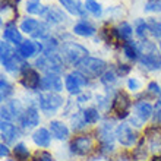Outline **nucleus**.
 <instances>
[{"mask_svg": "<svg viewBox=\"0 0 161 161\" xmlns=\"http://www.w3.org/2000/svg\"><path fill=\"white\" fill-rule=\"evenodd\" d=\"M78 70L80 73H84L86 78H100L106 73V62L101 59H97V57H85L82 62L76 64Z\"/></svg>", "mask_w": 161, "mask_h": 161, "instance_id": "f257e3e1", "label": "nucleus"}, {"mask_svg": "<svg viewBox=\"0 0 161 161\" xmlns=\"http://www.w3.org/2000/svg\"><path fill=\"white\" fill-rule=\"evenodd\" d=\"M35 66L46 73H60L63 70V60L57 53H44L35 60Z\"/></svg>", "mask_w": 161, "mask_h": 161, "instance_id": "f03ea898", "label": "nucleus"}, {"mask_svg": "<svg viewBox=\"0 0 161 161\" xmlns=\"http://www.w3.org/2000/svg\"><path fill=\"white\" fill-rule=\"evenodd\" d=\"M60 50H62L64 60L70 64H78L85 57H88V50L82 44H78V42H72V41L63 42Z\"/></svg>", "mask_w": 161, "mask_h": 161, "instance_id": "7ed1b4c3", "label": "nucleus"}, {"mask_svg": "<svg viewBox=\"0 0 161 161\" xmlns=\"http://www.w3.org/2000/svg\"><path fill=\"white\" fill-rule=\"evenodd\" d=\"M21 31L31 34L34 38H48V26L44 22H40L37 19H32V18H26L21 22Z\"/></svg>", "mask_w": 161, "mask_h": 161, "instance_id": "20e7f679", "label": "nucleus"}, {"mask_svg": "<svg viewBox=\"0 0 161 161\" xmlns=\"http://www.w3.org/2000/svg\"><path fill=\"white\" fill-rule=\"evenodd\" d=\"M86 85H88V79L79 70L70 72L64 78V86L69 91V94H72V95H80L82 88L86 86Z\"/></svg>", "mask_w": 161, "mask_h": 161, "instance_id": "39448f33", "label": "nucleus"}, {"mask_svg": "<svg viewBox=\"0 0 161 161\" xmlns=\"http://www.w3.org/2000/svg\"><path fill=\"white\" fill-rule=\"evenodd\" d=\"M63 104V98L56 92H46L38 95V106L42 111L46 113H54L62 107Z\"/></svg>", "mask_w": 161, "mask_h": 161, "instance_id": "423d86ee", "label": "nucleus"}, {"mask_svg": "<svg viewBox=\"0 0 161 161\" xmlns=\"http://www.w3.org/2000/svg\"><path fill=\"white\" fill-rule=\"evenodd\" d=\"M114 136L116 139L125 147H133L136 144V141H138V133L127 123H122V125L116 127Z\"/></svg>", "mask_w": 161, "mask_h": 161, "instance_id": "0eeeda50", "label": "nucleus"}, {"mask_svg": "<svg viewBox=\"0 0 161 161\" xmlns=\"http://www.w3.org/2000/svg\"><path fill=\"white\" fill-rule=\"evenodd\" d=\"M94 148V141L89 135H80L76 136L75 139L70 142V151L76 155H86L92 151Z\"/></svg>", "mask_w": 161, "mask_h": 161, "instance_id": "6e6552de", "label": "nucleus"}, {"mask_svg": "<svg viewBox=\"0 0 161 161\" xmlns=\"http://www.w3.org/2000/svg\"><path fill=\"white\" fill-rule=\"evenodd\" d=\"M21 84L24 88L26 89H38L41 86V78L40 73L35 69L30 68V64H26L25 68L22 69V79Z\"/></svg>", "mask_w": 161, "mask_h": 161, "instance_id": "1a4fd4ad", "label": "nucleus"}, {"mask_svg": "<svg viewBox=\"0 0 161 161\" xmlns=\"http://www.w3.org/2000/svg\"><path fill=\"white\" fill-rule=\"evenodd\" d=\"M130 104H132L130 97L125 91H119V92L116 94L114 100H113L111 108H113V111L117 113V116H119L120 119H125L127 116V110H129Z\"/></svg>", "mask_w": 161, "mask_h": 161, "instance_id": "9d476101", "label": "nucleus"}, {"mask_svg": "<svg viewBox=\"0 0 161 161\" xmlns=\"http://www.w3.org/2000/svg\"><path fill=\"white\" fill-rule=\"evenodd\" d=\"M41 89L48 91V92H59L63 89L62 79L57 73H46V76L41 78Z\"/></svg>", "mask_w": 161, "mask_h": 161, "instance_id": "9b49d317", "label": "nucleus"}, {"mask_svg": "<svg viewBox=\"0 0 161 161\" xmlns=\"http://www.w3.org/2000/svg\"><path fill=\"white\" fill-rule=\"evenodd\" d=\"M44 46L40 42H34L32 40H26L18 47V54L21 56L22 59H30L35 53H41Z\"/></svg>", "mask_w": 161, "mask_h": 161, "instance_id": "f8f14e48", "label": "nucleus"}, {"mask_svg": "<svg viewBox=\"0 0 161 161\" xmlns=\"http://www.w3.org/2000/svg\"><path fill=\"white\" fill-rule=\"evenodd\" d=\"M19 123H21V126L24 129H31V127H35L37 125L40 123V114L37 108L34 107H28L22 116L19 117Z\"/></svg>", "mask_w": 161, "mask_h": 161, "instance_id": "ddd939ff", "label": "nucleus"}, {"mask_svg": "<svg viewBox=\"0 0 161 161\" xmlns=\"http://www.w3.org/2000/svg\"><path fill=\"white\" fill-rule=\"evenodd\" d=\"M139 63L148 70H158L161 69V56L158 54V51L142 54L139 56Z\"/></svg>", "mask_w": 161, "mask_h": 161, "instance_id": "4468645a", "label": "nucleus"}, {"mask_svg": "<svg viewBox=\"0 0 161 161\" xmlns=\"http://www.w3.org/2000/svg\"><path fill=\"white\" fill-rule=\"evenodd\" d=\"M3 38L6 40L8 42H12L15 46H21L22 42V35L21 32L18 31V28L15 26V24L12 22H8L6 25H4V31H3Z\"/></svg>", "mask_w": 161, "mask_h": 161, "instance_id": "2eb2a0df", "label": "nucleus"}, {"mask_svg": "<svg viewBox=\"0 0 161 161\" xmlns=\"http://www.w3.org/2000/svg\"><path fill=\"white\" fill-rule=\"evenodd\" d=\"M42 16L47 19V22L54 24V25L56 24H62V22L68 21V18H66V15L63 13V10L60 8H56V6H48L46 13H44Z\"/></svg>", "mask_w": 161, "mask_h": 161, "instance_id": "dca6fc26", "label": "nucleus"}, {"mask_svg": "<svg viewBox=\"0 0 161 161\" xmlns=\"http://www.w3.org/2000/svg\"><path fill=\"white\" fill-rule=\"evenodd\" d=\"M50 133L54 136L56 139L64 141L69 138V127L63 122L53 120V122H50Z\"/></svg>", "mask_w": 161, "mask_h": 161, "instance_id": "f3484780", "label": "nucleus"}, {"mask_svg": "<svg viewBox=\"0 0 161 161\" xmlns=\"http://www.w3.org/2000/svg\"><path fill=\"white\" fill-rule=\"evenodd\" d=\"M0 129H2V138H3V141L4 142H8V144L13 142V141L18 138V135H19V130H18L16 127L13 126L10 122H4V120H2V126H0Z\"/></svg>", "mask_w": 161, "mask_h": 161, "instance_id": "a211bd4d", "label": "nucleus"}, {"mask_svg": "<svg viewBox=\"0 0 161 161\" xmlns=\"http://www.w3.org/2000/svg\"><path fill=\"white\" fill-rule=\"evenodd\" d=\"M154 114V108L149 103H145V101H138L135 104V116L138 119H141L142 122L148 120L151 116Z\"/></svg>", "mask_w": 161, "mask_h": 161, "instance_id": "6ab92c4d", "label": "nucleus"}, {"mask_svg": "<svg viewBox=\"0 0 161 161\" xmlns=\"http://www.w3.org/2000/svg\"><path fill=\"white\" fill-rule=\"evenodd\" d=\"M32 141L35 142V145H38L41 148H47L50 145L51 141V133L44 127H40L32 133Z\"/></svg>", "mask_w": 161, "mask_h": 161, "instance_id": "aec40b11", "label": "nucleus"}, {"mask_svg": "<svg viewBox=\"0 0 161 161\" xmlns=\"http://www.w3.org/2000/svg\"><path fill=\"white\" fill-rule=\"evenodd\" d=\"M59 2L69 13L78 15V16H84L85 15V10H86V9L82 6V3H80L79 0H59Z\"/></svg>", "mask_w": 161, "mask_h": 161, "instance_id": "412c9836", "label": "nucleus"}, {"mask_svg": "<svg viewBox=\"0 0 161 161\" xmlns=\"http://www.w3.org/2000/svg\"><path fill=\"white\" fill-rule=\"evenodd\" d=\"M73 32H75L76 35H79V37H92L97 31H95V28H94L89 22L80 21L73 26Z\"/></svg>", "mask_w": 161, "mask_h": 161, "instance_id": "4be33fe9", "label": "nucleus"}, {"mask_svg": "<svg viewBox=\"0 0 161 161\" xmlns=\"http://www.w3.org/2000/svg\"><path fill=\"white\" fill-rule=\"evenodd\" d=\"M123 53L126 56L127 59L130 60H136L139 59V50H138V44L132 41H126L123 42Z\"/></svg>", "mask_w": 161, "mask_h": 161, "instance_id": "5701e85b", "label": "nucleus"}, {"mask_svg": "<svg viewBox=\"0 0 161 161\" xmlns=\"http://www.w3.org/2000/svg\"><path fill=\"white\" fill-rule=\"evenodd\" d=\"M132 34H133V30L127 22H122L117 28V35H119V40H122V41H129Z\"/></svg>", "mask_w": 161, "mask_h": 161, "instance_id": "b1692460", "label": "nucleus"}, {"mask_svg": "<svg viewBox=\"0 0 161 161\" xmlns=\"http://www.w3.org/2000/svg\"><path fill=\"white\" fill-rule=\"evenodd\" d=\"M13 155L18 161H25L30 157V149L26 148L25 144H16L13 148Z\"/></svg>", "mask_w": 161, "mask_h": 161, "instance_id": "393cba45", "label": "nucleus"}, {"mask_svg": "<svg viewBox=\"0 0 161 161\" xmlns=\"http://www.w3.org/2000/svg\"><path fill=\"white\" fill-rule=\"evenodd\" d=\"M47 10V8L41 6L38 0H30L26 3V12L28 13H32V15H44Z\"/></svg>", "mask_w": 161, "mask_h": 161, "instance_id": "a878e982", "label": "nucleus"}, {"mask_svg": "<svg viewBox=\"0 0 161 161\" xmlns=\"http://www.w3.org/2000/svg\"><path fill=\"white\" fill-rule=\"evenodd\" d=\"M85 9L89 13H92L94 16H101L103 15L101 4L98 3V2H95V0H85Z\"/></svg>", "mask_w": 161, "mask_h": 161, "instance_id": "bb28decb", "label": "nucleus"}, {"mask_svg": "<svg viewBox=\"0 0 161 161\" xmlns=\"http://www.w3.org/2000/svg\"><path fill=\"white\" fill-rule=\"evenodd\" d=\"M84 114V119H85V123H88V125H94V123H97L100 120V114H98V110L97 108H86V110L82 113Z\"/></svg>", "mask_w": 161, "mask_h": 161, "instance_id": "cd10ccee", "label": "nucleus"}, {"mask_svg": "<svg viewBox=\"0 0 161 161\" xmlns=\"http://www.w3.org/2000/svg\"><path fill=\"white\" fill-rule=\"evenodd\" d=\"M0 88H2V91H0V98H2V101H6V100L12 95L13 91H12L10 84L4 79V76H2V79H0Z\"/></svg>", "mask_w": 161, "mask_h": 161, "instance_id": "c85d7f7f", "label": "nucleus"}, {"mask_svg": "<svg viewBox=\"0 0 161 161\" xmlns=\"http://www.w3.org/2000/svg\"><path fill=\"white\" fill-rule=\"evenodd\" d=\"M148 30L151 31V34L157 38H161V21L157 19H149L148 21Z\"/></svg>", "mask_w": 161, "mask_h": 161, "instance_id": "c756f323", "label": "nucleus"}, {"mask_svg": "<svg viewBox=\"0 0 161 161\" xmlns=\"http://www.w3.org/2000/svg\"><path fill=\"white\" fill-rule=\"evenodd\" d=\"M135 31H136V35L139 37V38H145V35L148 32V24L142 19H138L135 24Z\"/></svg>", "mask_w": 161, "mask_h": 161, "instance_id": "7c9ffc66", "label": "nucleus"}, {"mask_svg": "<svg viewBox=\"0 0 161 161\" xmlns=\"http://www.w3.org/2000/svg\"><path fill=\"white\" fill-rule=\"evenodd\" d=\"M0 54H2V64H3L9 57H12L13 51H12V48L9 47V42L2 41V44H0Z\"/></svg>", "mask_w": 161, "mask_h": 161, "instance_id": "2f4dec72", "label": "nucleus"}, {"mask_svg": "<svg viewBox=\"0 0 161 161\" xmlns=\"http://www.w3.org/2000/svg\"><path fill=\"white\" fill-rule=\"evenodd\" d=\"M72 127L75 130H79L82 127L86 125L85 123V119H84V114H80V113H75V116H72Z\"/></svg>", "mask_w": 161, "mask_h": 161, "instance_id": "473e14b6", "label": "nucleus"}, {"mask_svg": "<svg viewBox=\"0 0 161 161\" xmlns=\"http://www.w3.org/2000/svg\"><path fill=\"white\" fill-rule=\"evenodd\" d=\"M145 12H161V2L160 0H149L145 4Z\"/></svg>", "mask_w": 161, "mask_h": 161, "instance_id": "72a5a7b5", "label": "nucleus"}, {"mask_svg": "<svg viewBox=\"0 0 161 161\" xmlns=\"http://www.w3.org/2000/svg\"><path fill=\"white\" fill-rule=\"evenodd\" d=\"M101 82L104 85H107V86L111 85V84H114L116 82V73L113 72V70H107V72L101 76Z\"/></svg>", "mask_w": 161, "mask_h": 161, "instance_id": "f704fd0d", "label": "nucleus"}, {"mask_svg": "<svg viewBox=\"0 0 161 161\" xmlns=\"http://www.w3.org/2000/svg\"><path fill=\"white\" fill-rule=\"evenodd\" d=\"M35 161H54V158L47 151H38L35 153Z\"/></svg>", "mask_w": 161, "mask_h": 161, "instance_id": "c9c22d12", "label": "nucleus"}, {"mask_svg": "<svg viewBox=\"0 0 161 161\" xmlns=\"http://www.w3.org/2000/svg\"><path fill=\"white\" fill-rule=\"evenodd\" d=\"M127 88L130 89V91H138L141 88V82L135 78H130V79L127 80Z\"/></svg>", "mask_w": 161, "mask_h": 161, "instance_id": "e433bc0d", "label": "nucleus"}, {"mask_svg": "<svg viewBox=\"0 0 161 161\" xmlns=\"http://www.w3.org/2000/svg\"><path fill=\"white\" fill-rule=\"evenodd\" d=\"M154 122L161 123V101H158L155 108H154Z\"/></svg>", "mask_w": 161, "mask_h": 161, "instance_id": "4c0bfd02", "label": "nucleus"}, {"mask_svg": "<svg viewBox=\"0 0 161 161\" xmlns=\"http://www.w3.org/2000/svg\"><path fill=\"white\" fill-rule=\"evenodd\" d=\"M148 91L153 94H158L160 92V86H158L157 82H151V84L148 85Z\"/></svg>", "mask_w": 161, "mask_h": 161, "instance_id": "58836bf2", "label": "nucleus"}, {"mask_svg": "<svg viewBox=\"0 0 161 161\" xmlns=\"http://www.w3.org/2000/svg\"><path fill=\"white\" fill-rule=\"evenodd\" d=\"M129 70H130V66H127V64H120L119 69H117L119 75H126Z\"/></svg>", "mask_w": 161, "mask_h": 161, "instance_id": "ea45409f", "label": "nucleus"}, {"mask_svg": "<svg viewBox=\"0 0 161 161\" xmlns=\"http://www.w3.org/2000/svg\"><path fill=\"white\" fill-rule=\"evenodd\" d=\"M0 148H2V149H0V154H2V157H8V155H9V149H8V147H6V145H4V144H2V145H0Z\"/></svg>", "mask_w": 161, "mask_h": 161, "instance_id": "a19ab883", "label": "nucleus"}, {"mask_svg": "<svg viewBox=\"0 0 161 161\" xmlns=\"http://www.w3.org/2000/svg\"><path fill=\"white\" fill-rule=\"evenodd\" d=\"M153 161H161V155H157V157H154Z\"/></svg>", "mask_w": 161, "mask_h": 161, "instance_id": "79ce46f5", "label": "nucleus"}, {"mask_svg": "<svg viewBox=\"0 0 161 161\" xmlns=\"http://www.w3.org/2000/svg\"><path fill=\"white\" fill-rule=\"evenodd\" d=\"M4 161H13V160H4Z\"/></svg>", "mask_w": 161, "mask_h": 161, "instance_id": "37998d69", "label": "nucleus"}, {"mask_svg": "<svg viewBox=\"0 0 161 161\" xmlns=\"http://www.w3.org/2000/svg\"><path fill=\"white\" fill-rule=\"evenodd\" d=\"M160 50H161V42H160Z\"/></svg>", "mask_w": 161, "mask_h": 161, "instance_id": "c03bdc74", "label": "nucleus"}]
</instances>
